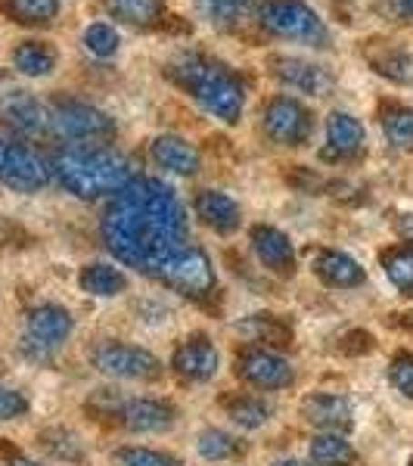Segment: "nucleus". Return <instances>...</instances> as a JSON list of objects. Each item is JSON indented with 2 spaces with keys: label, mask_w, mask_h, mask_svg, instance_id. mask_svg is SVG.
Here are the masks:
<instances>
[{
  "label": "nucleus",
  "mask_w": 413,
  "mask_h": 466,
  "mask_svg": "<svg viewBox=\"0 0 413 466\" xmlns=\"http://www.w3.org/2000/svg\"><path fill=\"white\" fill-rule=\"evenodd\" d=\"M100 233L122 265L149 274L186 243V212L177 193L153 177H134L103 212Z\"/></svg>",
  "instance_id": "1"
},
{
  "label": "nucleus",
  "mask_w": 413,
  "mask_h": 466,
  "mask_svg": "<svg viewBox=\"0 0 413 466\" xmlns=\"http://www.w3.org/2000/svg\"><path fill=\"white\" fill-rule=\"evenodd\" d=\"M54 175L59 184L78 199H96L125 190L134 180L131 162L122 153L106 147H72L54 159Z\"/></svg>",
  "instance_id": "2"
},
{
  "label": "nucleus",
  "mask_w": 413,
  "mask_h": 466,
  "mask_svg": "<svg viewBox=\"0 0 413 466\" xmlns=\"http://www.w3.org/2000/svg\"><path fill=\"white\" fill-rule=\"evenodd\" d=\"M171 78L177 81L184 90H190L193 100L199 103L208 116L221 118V122L234 125L243 112L246 94L239 78L230 69H224L221 63H212L206 56H184L171 66Z\"/></svg>",
  "instance_id": "3"
},
{
  "label": "nucleus",
  "mask_w": 413,
  "mask_h": 466,
  "mask_svg": "<svg viewBox=\"0 0 413 466\" xmlns=\"http://www.w3.org/2000/svg\"><path fill=\"white\" fill-rule=\"evenodd\" d=\"M149 277L162 283V287L180 292L186 299H206L215 289V268L212 258L196 246H180L171 255L149 270Z\"/></svg>",
  "instance_id": "4"
},
{
  "label": "nucleus",
  "mask_w": 413,
  "mask_h": 466,
  "mask_svg": "<svg viewBox=\"0 0 413 466\" xmlns=\"http://www.w3.org/2000/svg\"><path fill=\"white\" fill-rule=\"evenodd\" d=\"M258 16L261 25L287 41L307 44V47H327L329 41L324 19L302 0H265L258 6Z\"/></svg>",
  "instance_id": "5"
},
{
  "label": "nucleus",
  "mask_w": 413,
  "mask_h": 466,
  "mask_svg": "<svg viewBox=\"0 0 413 466\" xmlns=\"http://www.w3.org/2000/svg\"><path fill=\"white\" fill-rule=\"evenodd\" d=\"M94 367L106 377L116 380H159L162 377V360L153 351L140 349V345H125V342H103L94 349Z\"/></svg>",
  "instance_id": "6"
},
{
  "label": "nucleus",
  "mask_w": 413,
  "mask_h": 466,
  "mask_svg": "<svg viewBox=\"0 0 413 466\" xmlns=\"http://www.w3.org/2000/svg\"><path fill=\"white\" fill-rule=\"evenodd\" d=\"M50 180V168L32 147L0 134V184L16 193H37Z\"/></svg>",
  "instance_id": "7"
},
{
  "label": "nucleus",
  "mask_w": 413,
  "mask_h": 466,
  "mask_svg": "<svg viewBox=\"0 0 413 466\" xmlns=\"http://www.w3.org/2000/svg\"><path fill=\"white\" fill-rule=\"evenodd\" d=\"M50 127L69 140H103L116 134V122L87 103H59L50 109Z\"/></svg>",
  "instance_id": "8"
},
{
  "label": "nucleus",
  "mask_w": 413,
  "mask_h": 466,
  "mask_svg": "<svg viewBox=\"0 0 413 466\" xmlns=\"http://www.w3.org/2000/svg\"><path fill=\"white\" fill-rule=\"evenodd\" d=\"M265 131L283 147H302L311 137V112L292 96H277L265 109Z\"/></svg>",
  "instance_id": "9"
},
{
  "label": "nucleus",
  "mask_w": 413,
  "mask_h": 466,
  "mask_svg": "<svg viewBox=\"0 0 413 466\" xmlns=\"http://www.w3.org/2000/svg\"><path fill=\"white\" fill-rule=\"evenodd\" d=\"M237 373L243 377L249 386L255 389H287L292 382V367L289 360H283L280 355L267 349H246L243 355L237 358Z\"/></svg>",
  "instance_id": "10"
},
{
  "label": "nucleus",
  "mask_w": 413,
  "mask_h": 466,
  "mask_svg": "<svg viewBox=\"0 0 413 466\" xmlns=\"http://www.w3.org/2000/svg\"><path fill=\"white\" fill-rule=\"evenodd\" d=\"M72 314L59 305H37L25 318V342L37 345L44 351L59 349L72 336Z\"/></svg>",
  "instance_id": "11"
},
{
  "label": "nucleus",
  "mask_w": 413,
  "mask_h": 466,
  "mask_svg": "<svg viewBox=\"0 0 413 466\" xmlns=\"http://www.w3.org/2000/svg\"><path fill=\"white\" fill-rule=\"evenodd\" d=\"M217 349L206 336H190L186 342H180L171 358V367L177 370V377L190 382H208L217 373Z\"/></svg>",
  "instance_id": "12"
},
{
  "label": "nucleus",
  "mask_w": 413,
  "mask_h": 466,
  "mask_svg": "<svg viewBox=\"0 0 413 466\" xmlns=\"http://www.w3.org/2000/svg\"><path fill=\"white\" fill-rule=\"evenodd\" d=\"M252 249L270 274L289 277L296 270V249H292L289 237L283 230L270 228V224H258L252 230Z\"/></svg>",
  "instance_id": "13"
},
{
  "label": "nucleus",
  "mask_w": 413,
  "mask_h": 466,
  "mask_svg": "<svg viewBox=\"0 0 413 466\" xmlns=\"http://www.w3.org/2000/svg\"><path fill=\"white\" fill-rule=\"evenodd\" d=\"M274 75L289 90H298V94L324 96L327 90L333 87V78L327 75V69L307 63V59H302V56H277L274 59Z\"/></svg>",
  "instance_id": "14"
},
{
  "label": "nucleus",
  "mask_w": 413,
  "mask_h": 466,
  "mask_svg": "<svg viewBox=\"0 0 413 466\" xmlns=\"http://www.w3.org/2000/svg\"><path fill=\"white\" fill-rule=\"evenodd\" d=\"M0 116L6 125H13L22 134H44L50 131V109L41 100H35L25 90H13V94L0 96Z\"/></svg>",
  "instance_id": "15"
},
{
  "label": "nucleus",
  "mask_w": 413,
  "mask_h": 466,
  "mask_svg": "<svg viewBox=\"0 0 413 466\" xmlns=\"http://www.w3.org/2000/svg\"><path fill=\"white\" fill-rule=\"evenodd\" d=\"M118 417L131 432H162L175 423L177 410L159 398H131L118 408Z\"/></svg>",
  "instance_id": "16"
},
{
  "label": "nucleus",
  "mask_w": 413,
  "mask_h": 466,
  "mask_svg": "<svg viewBox=\"0 0 413 466\" xmlns=\"http://www.w3.org/2000/svg\"><path fill=\"white\" fill-rule=\"evenodd\" d=\"M149 156L159 168L171 171V175L190 177L199 171V149L193 144H186L177 134H159V137L149 144Z\"/></svg>",
  "instance_id": "17"
},
{
  "label": "nucleus",
  "mask_w": 413,
  "mask_h": 466,
  "mask_svg": "<svg viewBox=\"0 0 413 466\" xmlns=\"http://www.w3.org/2000/svg\"><path fill=\"white\" fill-rule=\"evenodd\" d=\"M302 417L317 430L327 432H348L351 430V404L342 395H307L302 401Z\"/></svg>",
  "instance_id": "18"
},
{
  "label": "nucleus",
  "mask_w": 413,
  "mask_h": 466,
  "mask_svg": "<svg viewBox=\"0 0 413 466\" xmlns=\"http://www.w3.org/2000/svg\"><path fill=\"white\" fill-rule=\"evenodd\" d=\"M364 147V127L355 116L348 112H333L327 122V147H324V159H351L360 153Z\"/></svg>",
  "instance_id": "19"
},
{
  "label": "nucleus",
  "mask_w": 413,
  "mask_h": 466,
  "mask_svg": "<svg viewBox=\"0 0 413 466\" xmlns=\"http://www.w3.org/2000/svg\"><path fill=\"white\" fill-rule=\"evenodd\" d=\"M314 274L333 289H351L364 283V268L348 252L339 249H320L314 255Z\"/></svg>",
  "instance_id": "20"
},
{
  "label": "nucleus",
  "mask_w": 413,
  "mask_h": 466,
  "mask_svg": "<svg viewBox=\"0 0 413 466\" xmlns=\"http://www.w3.org/2000/svg\"><path fill=\"white\" fill-rule=\"evenodd\" d=\"M196 215L202 218V224H208L217 233H230L239 228V206L227 193H217V190H202L196 202H193Z\"/></svg>",
  "instance_id": "21"
},
{
  "label": "nucleus",
  "mask_w": 413,
  "mask_h": 466,
  "mask_svg": "<svg viewBox=\"0 0 413 466\" xmlns=\"http://www.w3.org/2000/svg\"><path fill=\"white\" fill-rule=\"evenodd\" d=\"M13 66H16V72H22L25 78H44V75L54 72L56 54H54V47H47L44 41H22L19 47L13 50Z\"/></svg>",
  "instance_id": "22"
},
{
  "label": "nucleus",
  "mask_w": 413,
  "mask_h": 466,
  "mask_svg": "<svg viewBox=\"0 0 413 466\" xmlns=\"http://www.w3.org/2000/svg\"><path fill=\"white\" fill-rule=\"evenodd\" d=\"M358 454L351 441H345L342 432L314 435L311 441V463L314 466H355Z\"/></svg>",
  "instance_id": "23"
},
{
  "label": "nucleus",
  "mask_w": 413,
  "mask_h": 466,
  "mask_svg": "<svg viewBox=\"0 0 413 466\" xmlns=\"http://www.w3.org/2000/svg\"><path fill=\"white\" fill-rule=\"evenodd\" d=\"M239 333L249 336L252 342L274 345V349H287L292 342V329L274 314H252L246 323H239Z\"/></svg>",
  "instance_id": "24"
},
{
  "label": "nucleus",
  "mask_w": 413,
  "mask_h": 466,
  "mask_svg": "<svg viewBox=\"0 0 413 466\" xmlns=\"http://www.w3.org/2000/svg\"><path fill=\"white\" fill-rule=\"evenodd\" d=\"M78 283H81V289L90 292V296L106 299V296H118V292H125L127 277L112 265H87L85 270H81Z\"/></svg>",
  "instance_id": "25"
},
{
  "label": "nucleus",
  "mask_w": 413,
  "mask_h": 466,
  "mask_svg": "<svg viewBox=\"0 0 413 466\" xmlns=\"http://www.w3.org/2000/svg\"><path fill=\"white\" fill-rule=\"evenodd\" d=\"M0 10L22 25H47L56 19L59 0H0Z\"/></svg>",
  "instance_id": "26"
},
{
  "label": "nucleus",
  "mask_w": 413,
  "mask_h": 466,
  "mask_svg": "<svg viewBox=\"0 0 413 466\" xmlns=\"http://www.w3.org/2000/svg\"><path fill=\"white\" fill-rule=\"evenodd\" d=\"M224 408H227V417L239 423L243 430H258V426H265L270 420V408L267 401H261V398H252V395H237V398H227L224 401Z\"/></svg>",
  "instance_id": "27"
},
{
  "label": "nucleus",
  "mask_w": 413,
  "mask_h": 466,
  "mask_svg": "<svg viewBox=\"0 0 413 466\" xmlns=\"http://www.w3.org/2000/svg\"><path fill=\"white\" fill-rule=\"evenodd\" d=\"M106 13L127 25H153L162 16L159 0H106Z\"/></svg>",
  "instance_id": "28"
},
{
  "label": "nucleus",
  "mask_w": 413,
  "mask_h": 466,
  "mask_svg": "<svg viewBox=\"0 0 413 466\" xmlns=\"http://www.w3.org/2000/svg\"><path fill=\"white\" fill-rule=\"evenodd\" d=\"M370 63L382 78L395 81V85H413V54H408V50L388 47L382 54H373Z\"/></svg>",
  "instance_id": "29"
},
{
  "label": "nucleus",
  "mask_w": 413,
  "mask_h": 466,
  "mask_svg": "<svg viewBox=\"0 0 413 466\" xmlns=\"http://www.w3.org/2000/svg\"><path fill=\"white\" fill-rule=\"evenodd\" d=\"M382 270H386V277L398 289L413 296V246L410 243L382 252Z\"/></svg>",
  "instance_id": "30"
},
{
  "label": "nucleus",
  "mask_w": 413,
  "mask_h": 466,
  "mask_svg": "<svg viewBox=\"0 0 413 466\" xmlns=\"http://www.w3.org/2000/svg\"><path fill=\"white\" fill-rule=\"evenodd\" d=\"M196 448H199V454L212 463L234 461V457L243 454V441L234 439V435L224 432V430H202L196 439Z\"/></svg>",
  "instance_id": "31"
},
{
  "label": "nucleus",
  "mask_w": 413,
  "mask_h": 466,
  "mask_svg": "<svg viewBox=\"0 0 413 466\" xmlns=\"http://www.w3.org/2000/svg\"><path fill=\"white\" fill-rule=\"evenodd\" d=\"M382 131L395 149H413V109L392 106L382 116Z\"/></svg>",
  "instance_id": "32"
},
{
  "label": "nucleus",
  "mask_w": 413,
  "mask_h": 466,
  "mask_svg": "<svg viewBox=\"0 0 413 466\" xmlns=\"http://www.w3.org/2000/svg\"><path fill=\"white\" fill-rule=\"evenodd\" d=\"M249 6H252V0H199L202 16L217 28H227V25H234V22H239L249 13Z\"/></svg>",
  "instance_id": "33"
},
{
  "label": "nucleus",
  "mask_w": 413,
  "mask_h": 466,
  "mask_svg": "<svg viewBox=\"0 0 413 466\" xmlns=\"http://www.w3.org/2000/svg\"><path fill=\"white\" fill-rule=\"evenodd\" d=\"M41 445L47 454H54L56 461H69V463H78L85 457V448H81L78 435L69 432V430H47L41 432Z\"/></svg>",
  "instance_id": "34"
},
{
  "label": "nucleus",
  "mask_w": 413,
  "mask_h": 466,
  "mask_svg": "<svg viewBox=\"0 0 413 466\" xmlns=\"http://www.w3.org/2000/svg\"><path fill=\"white\" fill-rule=\"evenodd\" d=\"M118 44H122V37H118L116 28L106 25V22H94V25L85 28V47L94 56H100V59L112 56L118 50Z\"/></svg>",
  "instance_id": "35"
},
{
  "label": "nucleus",
  "mask_w": 413,
  "mask_h": 466,
  "mask_svg": "<svg viewBox=\"0 0 413 466\" xmlns=\"http://www.w3.org/2000/svg\"><path fill=\"white\" fill-rule=\"evenodd\" d=\"M116 461L118 466H184L177 457L162 454V451H153V448H118Z\"/></svg>",
  "instance_id": "36"
},
{
  "label": "nucleus",
  "mask_w": 413,
  "mask_h": 466,
  "mask_svg": "<svg viewBox=\"0 0 413 466\" xmlns=\"http://www.w3.org/2000/svg\"><path fill=\"white\" fill-rule=\"evenodd\" d=\"M388 380H392V386L401 395L413 398V355H410V351L395 355V360L388 364Z\"/></svg>",
  "instance_id": "37"
},
{
  "label": "nucleus",
  "mask_w": 413,
  "mask_h": 466,
  "mask_svg": "<svg viewBox=\"0 0 413 466\" xmlns=\"http://www.w3.org/2000/svg\"><path fill=\"white\" fill-rule=\"evenodd\" d=\"M28 413V401L25 395L16 392V389H4L0 386V420H16Z\"/></svg>",
  "instance_id": "38"
},
{
  "label": "nucleus",
  "mask_w": 413,
  "mask_h": 466,
  "mask_svg": "<svg viewBox=\"0 0 413 466\" xmlns=\"http://www.w3.org/2000/svg\"><path fill=\"white\" fill-rule=\"evenodd\" d=\"M398 233H401V237L413 246V215H404L401 221H398Z\"/></svg>",
  "instance_id": "39"
},
{
  "label": "nucleus",
  "mask_w": 413,
  "mask_h": 466,
  "mask_svg": "<svg viewBox=\"0 0 413 466\" xmlns=\"http://www.w3.org/2000/svg\"><path fill=\"white\" fill-rule=\"evenodd\" d=\"M395 6H398V10H401L408 19H413V0H395Z\"/></svg>",
  "instance_id": "40"
},
{
  "label": "nucleus",
  "mask_w": 413,
  "mask_h": 466,
  "mask_svg": "<svg viewBox=\"0 0 413 466\" xmlns=\"http://www.w3.org/2000/svg\"><path fill=\"white\" fill-rule=\"evenodd\" d=\"M6 466H41V463H35V461H25V457H13Z\"/></svg>",
  "instance_id": "41"
},
{
  "label": "nucleus",
  "mask_w": 413,
  "mask_h": 466,
  "mask_svg": "<svg viewBox=\"0 0 413 466\" xmlns=\"http://www.w3.org/2000/svg\"><path fill=\"white\" fill-rule=\"evenodd\" d=\"M274 466H307L302 461H280V463H274Z\"/></svg>",
  "instance_id": "42"
},
{
  "label": "nucleus",
  "mask_w": 413,
  "mask_h": 466,
  "mask_svg": "<svg viewBox=\"0 0 413 466\" xmlns=\"http://www.w3.org/2000/svg\"><path fill=\"white\" fill-rule=\"evenodd\" d=\"M410 466H413V457H410Z\"/></svg>",
  "instance_id": "43"
}]
</instances>
